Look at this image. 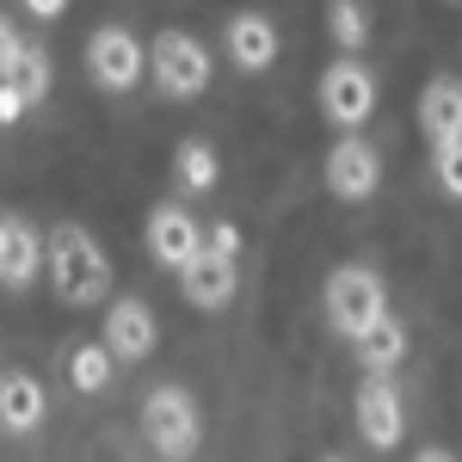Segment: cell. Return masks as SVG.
<instances>
[{"instance_id": "obj_1", "label": "cell", "mask_w": 462, "mask_h": 462, "mask_svg": "<svg viewBox=\"0 0 462 462\" xmlns=\"http://www.w3.org/2000/svg\"><path fill=\"white\" fill-rule=\"evenodd\" d=\"M43 278L69 309H93L99 296H111V259L93 241V228L80 222H56L43 235Z\"/></svg>"}, {"instance_id": "obj_2", "label": "cell", "mask_w": 462, "mask_h": 462, "mask_svg": "<svg viewBox=\"0 0 462 462\" xmlns=\"http://www.w3.org/2000/svg\"><path fill=\"white\" fill-rule=\"evenodd\" d=\"M235 290H241V228L235 222H216L210 235H204V247L191 253V265L179 272V296L210 315V309H228L235 302Z\"/></svg>"}, {"instance_id": "obj_3", "label": "cell", "mask_w": 462, "mask_h": 462, "mask_svg": "<svg viewBox=\"0 0 462 462\" xmlns=\"http://www.w3.org/2000/svg\"><path fill=\"white\" fill-rule=\"evenodd\" d=\"M143 438L161 462H191L198 444H204V413H198V394L179 389V383H161L148 389L143 401Z\"/></svg>"}, {"instance_id": "obj_4", "label": "cell", "mask_w": 462, "mask_h": 462, "mask_svg": "<svg viewBox=\"0 0 462 462\" xmlns=\"http://www.w3.org/2000/svg\"><path fill=\"white\" fill-rule=\"evenodd\" d=\"M320 309L333 320V333L357 339L370 320L389 315V290H383V278H376L370 265H339V272L327 278V290H320Z\"/></svg>"}, {"instance_id": "obj_5", "label": "cell", "mask_w": 462, "mask_h": 462, "mask_svg": "<svg viewBox=\"0 0 462 462\" xmlns=\"http://www.w3.org/2000/svg\"><path fill=\"white\" fill-rule=\"evenodd\" d=\"M143 74H148V43L130 25H99L87 37V80L99 93H130V87H143Z\"/></svg>"}, {"instance_id": "obj_6", "label": "cell", "mask_w": 462, "mask_h": 462, "mask_svg": "<svg viewBox=\"0 0 462 462\" xmlns=\"http://www.w3.org/2000/svg\"><path fill=\"white\" fill-rule=\"evenodd\" d=\"M148 74L167 99H198L210 87V50L191 32H161L148 43Z\"/></svg>"}, {"instance_id": "obj_7", "label": "cell", "mask_w": 462, "mask_h": 462, "mask_svg": "<svg viewBox=\"0 0 462 462\" xmlns=\"http://www.w3.org/2000/svg\"><path fill=\"white\" fill-rule=\"evenodd\" d=\"M320 117L333 124V130H364L370 124V111H376V80H370V69L364 62H352V56H339L333 69L320 74Z\"/></svg>"}, {"instance_id": "obj_8", "label": "cell", "mask_w": 462, "mask_h": 462, "mask_svg": "<svg viewBox=\"0 0 462 462\" xmlns=\"http://www.w3.org/2000/svg\"><path fill=\"white\" fill-rule=\"evenodd\" d=\"M352 420H357V438H364L370 450H394L401 431H407L401 383H394V376H364V383H357V401H352Z\"/></svg>"}, {"instance_id": "obj_9", "label": "cell", "mask_w": 462, "mask_h": 462, "mask_svg": "<svg viewBox=\"0 0 462 462\" xmlns=\"http://www.w3.org/2000/svg\"><path fill=\"white\" fill-rule=\"evenodd\" d=\"M320 179H327V191L339 198V204H364V198H376V185H383V154L364 143V136H339V143L327 148V167H320Z\"/></svg>"}, {"instance_id": "obj_10", "label": "cell", "mask_w": 462, "mask_h": 462, "mask_svg": "<svg viewBox=\"0 0 462 462\" xmlns=\"http://www.w3.org/2000/svg\"><path fill=\"white\" fill-rule=\"evenodd\" d=\"M143 241H148V259H154L161 272H185V265H191V253L204 247V228L179 210V204H154V210H148Z\"/></svg>"}, {"instance_id": "obj_11", "label": "cell", "mask_w": 462, "mask_h": 462, "mask_svg": "<svg viewBox=\"0 0 462 462\" xmlns=\"http://www.w3.org/2000/svg\"><path fill=\"white\" fill-rule=\"evenodd\" d=\"M106 346L117 364H143L161 346V320H154V309H148L143 296H117L106 309Z\"/></svg>"}, {"instance_id": "obj_12", "label": "cell", "mask_w": 462, "mask_h": 462, "mask_svg": "<svg viewBox=\"0 0 462 462\" xmlns=\"http://www.w3.org/2000/svg\"><path fill=\"white\" fill-rule=\"evenodd\" d=\"M43 278V235L19 216H0V290H25Z\"/></svg>"}, {"instance_id": "obj_13", "label": "cell", "mask_w": 462, "mask_h": 462, "mask_svg": "<svg viewBox=\"0 0 462 462\" xmlns=\"http://www.w3.org/2000/svg\"><path fill=\"white\" fill-rule=\"evenodd\" d=\"M222 50H228V62L241 74H265L278 62V25L265 13H235L228 32H222Z\"/></svg>"}, {"instance_id": "obj_14", "label": "cell", "mask_w": 462, "mask_h": 462, "mask_svg": "<svg viewBox=\"0 0 462 462\" xmlns=\"http://www.w3.org/2000/svg\"><path fill=\"white\" fill-rule=\"evenodd\" d=\"M43 413H50V394L32 370H0V431L25 438L43 426Z\"/></svg>"}, {"instance_id": "obj_15", "label": "cell", "mask_w": 462, "mask_h": 462, "mask_svg": "<svg viewBox=\"0 0 462 462\" xmlns=\"http://www.w3.org/2000/svg\"><path fill=\"white\" fill-rule=\"evenodd\" d=\"M420 130L426 143H462V80L457 74H431L420 93Z\"/></svg>"}, {"instance_id": "obj_16", "label": "cell", "mask_w": 462, "mask_h": 462, "mask_svg": "<svg viewBox=\"0 0 462 462\" xmlns=\"http://www.w3.org/2000/svg\"><path fill=\"white\" fill-rule=\"evenodd\" d=\"M352 346H357V364H364V376H394V370H401V357H407V320H401V315L370 320V327L357 333Z\"/></svg>"}, {"instance_id": "obj_17", "label": "cell", "mask_w": 462, "mask_h": 462, "mask_svg": "<svg viewBox=\"0 0 462 462\" xmlns=\"http://www.w3.org/2000/svg\"><path fill=\"white\" fill-rule=\"evenodd\" d=\"M216 179H222V154L204 136H185L173 154V185L191 191V198H204V191H216Z\"/></svg>"}, {"instance_id": "obj_18", "label": "cell", "mask_w": 462, "mask_h": 462, "mask_svg": "<svg viewBox=\"0 0 462 462\" xmlns=\"http://www.w3.org/2000/svg\"><path fill=\"white\" fill-rule=\"evenodd\" d=\"M111 370H117V357H111L106 339H99V346H74L69 352V389L74 394H106Z\"/></svg>"}, {"instance_id": "obj_19", "label": "cell", "mask_w": 462, "mask_h": 462, "mask_svg": "<svg viewBox=\"0 0 462 462\" xmlns=\"http://www.w3.org/2000/svg\"><path fill=\"white\" fill-rule=\"evenodd\" d=\"M0 80H13V87H19V93H25V99L37 106V99L50 93V80H56V69H50V50L25 37V43H19V56H13V69L0 74Z\"/></svg>"}, {"instance_id": "obj_20", "label": "cell", "mask_w": 462, "mask_h": 462, "mask_svg": "<svg viewBox=\"0 0 462 462\" xmlns=\"http://www.w3.org/2000/svg\"><path fill=\"white\" fill-rule=\"evenodd\" d=\"M327 32L339 50H364L370 43V6L364 0H327Z\"/></svg>"}, {"instance_id": "obj_21", "label": "cell", "mask_w": 462, "mask_h": 462, "mask_svg": "<svg viewBox=\"0 0 462 462\" xmlns=\"http://www.w3.org/2000/svg\"><path fill=\"white\" fill-rule=\"evenodd\" d=\"M431 173H438V185H444L450 198H462V143H438L431 148Z\"/></svg>"}, {"instance_id": "obj_22", "label": "cell", "mask_w": 462, "mask_h": 462, "mask_svg": "<svg viewBox=\"0 0 462 462\" xmlns=\"http://www.w3.org/2000/svg\"><path fill=\"white\" fill-rule=\"evenodd\" d=\"M25 111H32V99H25L13 80H0V130H6V124H19Z\"/></svg>"}, {"instance_id": "obj_23", "label": "cell", "mask_w": 462, "mask_h": 462, "mask_svg": "<svg viewBox=\"0 0 462 462\" xmlns=\"http://www.w3.org/2000/svg\"><path fill=\"white\" fill-rule=\"evenodd\" d=\"M19 43H25V37L13 32V19H0V74L13 69V56H19Z\"/></svg>"}, {"instance_id": "obj_24", "label": "cell", "mask_w": 462, "mask_h": 462, "mask_svg": "<svg viewBox=\"0 0 462 462\" xmlns=\"http://www.w3.org/2000/svg\"><path fill=\"white\" fill-rule=\"evenodd\" d=\"M32 19H56V13H69V0H19Z\"/></svg>"}, {"instance_id": "obj_25", "label": "cell", "mask_w": 462, "mask_h": 462, "mask_svg": "<svg viewBox=\"0 0 462 462\" xmlns=\"http://www.w3.org/2000/svg\"><path fill=\"white\" fill-rule=\"evenodd\" d=\"M413 462H457V457H450V450H438V444H431V450H420V457H413Z\"/></svg>"}, {"instance_id": "obj_26", "label": "cell", "mask_w": 462, "mask_h": 462, "mask_svg": "<svg viewBox=\"0 0 462 462\" xmlns=\"http://www.w3.org/2000/svg\"><path fill=\"white\" fill-rule=\"evenodd\" d=\"M320 462H352V457H320Z\"/></svg>"}]
</instances>
